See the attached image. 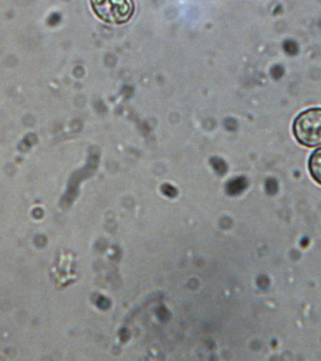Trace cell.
<instances>
[{"label": "cell", "mask_w": 321, "mask_h": 361, "mask_svg": "<svg viewBox=\"0 0 321 361\" xmlns=\"http://www.w3.org/2000/svg\"><path fill=\"white\" fill-rule=\"evenodd\" d=\"M309 171L315 182L321 185V148L313 152L310 157Z\"/></svg>", "instance_id": "3"}, {"label": "cell", "mask_w": 321, "mask_h": 361, "mask_svg": "<svg viewBox=\"0 0 321 361\" xmlns=\"http://www.w3.org/2000/svg\"><path fill=\"white\" fill-rule=\"evenodd\" d=\"M293 133L298 142L304 146L321 145V109L301 112L293 124Z\"/></svg>", "instance_id": "1"}, {"label": "cell", "mask_w": 321, "mask_h": 361, "mask_svg": "<svg viewBox=\"0 0 321 361\" xmlns=\"http://www.w3.org/2000/svg\"><path fill=\"white\" fill-rule=\"evenodd\" d=\"M92 6L96 16L108 24H124L134 11L132 0H92Z\"/></svg>", "instance_id": "2"}]
</instances>
